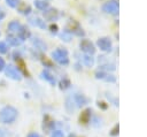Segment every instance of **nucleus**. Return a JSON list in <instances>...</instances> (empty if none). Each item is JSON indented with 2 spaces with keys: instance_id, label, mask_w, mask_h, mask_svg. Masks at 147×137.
I'll use <instances>...</instances> for the list:
<instances>
[{
  "instance_id": "nucleus-13",
  "label": "nucleus",
  "mask_w": 147,
  "mask_h": 137,
  "mask_svg": "<svg viewBox=\"0 0 147 137\" xmlns=\"http://www.w3.org/2000/svg\"><path fill=\"white\" fill-rule=\"evenodd\" d=\"M41 77H42L44 79L48 81L51 84H55V78H54V76H53L52 74H49L48 71H42V73H41Z\"/></svg>"
},
{
  "instance_id": "nucleus-21",
  "label": "nucleus",
  "mask_w": 147,
  "mask_h": 137,
  "mask_svg": "<svg viewBox=\"0 0 147 137\" xmlns=\"http://www.w3.org/2000/svg\"><path fill=\"white\" fill-rule=\"evenodd\" d=\"M20 12L22 13V14H24V15H26V14H29L30 12H31V8H30V6H26V5H23L21 8H20Z\"/></svg>"
},
{
  "instance_id": "nucleus-8",
  "label": "nucleus",
  "mask_w": 147,
  "mask_h": 137,
  "mask_svg": "<svg viewBox=\"0 0 147 137\" xmlns=\"http://www.w3.org/2000/svg\"><path fill=\"white\" fill-rule=\"evenodd\" d=\"M7 41L8 44H10L11 46H20L22 44V40L18 37H15L13 35H7Z\"/></svg>"
},
{
  "instance_id": "nucleus-10",
  "label": "nucleus",
  "mask_w": 147,
  "mask_h": 137,
  "mask_svg": "<svg viewBox=\"0 0 147 137\" xmlns=\"http://www.w3.org/2000/svg\"><path fill=\"white\" fill-rule=\"evenodd\" d=\"M90 119H91V109H86V111H84L82 113V115L79 117V121H80V123L85 124V123H87L90 121Z\"/></svg>"
},
{
  "instance_id": "nucleus-2",
  "label": "nucleus",
  "mask_w": 147,
  "mask_h": 137,
  "mask_svg": "<svg viewBox=\"0 0 147 137\" xmlns=\"http://www.w3.org/2000/svg\"><path fill=\"white\" fill-rule=\"evenodd\" d=\"M52 56L54 58L55 61H57L60 64H68L69 59H68V53L65 50H56L52 53Z\"/></svg>"
},
{
  "instance_id": "nucleus-12",
  "label": "nucleus",
  "mask_w": 147,
  "mask_h": 137,
  "mask_svg": "<svg viewBox=\"0 0 147 137\" xmlns=\"http://www.w3.org/2000/svg\"><path fill=\"white\" fill-rule=\"evenodd\" d=\"M15 61L17 62V67H18V71L21 70L23 74H26L28 75V71H26V69H25V63H24V61L21 59V58H15Z\"/></svg>"
},
{
  "instance_id": "nucleus-28",
  "label": "nucleus",
  "mask_w": 147,
  "mask_h": 137,
  "mask_svg": "<svg viewBox=\"0 0 147 137\" xmlns=\"http://www.w3.org/2000/svg\"><path fill=\"white\" fill-rule=\"evenodd\" d=\"M117 130H118V125H116V127H115V129L113 130V132H110V135H111V136H116V135L118 134V132H117Z\"/></svg>"
},
{
  "instance_id": "nucleus-25",
  "label": "nucleus",
  "mask_w": 147,
  "mask_h": 137,
  "mask_svg": "<svg viewBox=\"0 0 147 137\" xmlns=\"http://www.w3.org/2000/svg\"><path fill=\"white\" fill-rule=\"evenodd\" d=\"M61 38H64V40H65V41H69V40H70V38H71V36H70L69 33H67V32H63V33L61 35Z\"/></svg>"
},
{
  "instance_id": "nucleus-17",
  "label": "nucleus",
  "mask_w": 147,
  "mask_h": 137,
  "mask_svg": "<svg viewBox=\"0 0 147 137\" xmlns=\"http://www.w3.org/2000/svg\"><path fill=\"white\" fill-rule=\"evenodd\" d=\"M30 22H31L33 25H38V26H40V28H45V26H46L45 22H44V21H41V20H40V18H38V17L31 18V20H30Z\"/></svg>"
},
{
  "instance_id": "nucleus-22",
  "label": "nucleus",
  "mask_w": 147,
  "mask_h": 137,
  "mask_svg": "<svg viewBox=\"0 0 147 137\" xmlns=\"http://www.w3.org/2000/svg\"><path fill=\"white\" fill-rule=\"evenodd\" d=\"M7 51H8L7 44L5 41H0V53L1 54H5V53H7Z\"/></svg>"
},
{
  "instance_id": "nucleus-7",
  "label": "nucleus",
  "mask_w": 147,
  "mask_h": 137,
  "mask_svg": "<svg viewBox=\"0 0 147 137\" xmlns=\"http://www.w3.org/2000/svg\"><path fill=\"white\" fill-rule=\"evenodd\" d=\"M98 46L102 50V51H109L110 47H111V43L109 39L107 38H100L98 40Z\"/></svg>"
},
{
  "instance_id": "nucleus-5",
  "label": "nucleus",
  "mask_w": 147,
  "mask_h": 137,
  "mask_svg": "<svg viewBox=\"0 0 147 137\" xmlns=\"http://www.w3.org/2000/svg\"><path fill=\"white\" fill-rule=\"evenodd\" d=\"M103 10L106 13H110V14H117L118 12V5L115 1H110L103 5Z\"/></svg>"
},
{
  "instance_id": "nucleus-11",
  "label": "nucleus",
  "mask_w": 147,
  "mask_h": 137,
  "mask_svg": "<svg viewBox=\"0 0 147 137\" xmlns=\"http://www.w3.org/2000/svg\"><path fill=\"white\" fill-rule=\"evenodd\" d=\"M21 26H22V25H21L17 21H11V22L8 24V30H9L10 32H18V30H20Z\"/></svg>"
},
{
  "instance_id": "nucleus-16",
  "label": "nucleus",
  "mask_w": 147,
  "mask_h": 137,
  "mask_svg": "<svg viewBox=\"0 0 147 137\" xmlns=\"http://www.w3.org/2000/svg\"><path fill=\"white\" fill-rule=\"evenodd\" d=\"M34 6L38 8V9H46L47 7H48V3L47 2H45V1H42V0H36L34 1Z\"/></svg>"
},
{
  "instance_id": "nucleus-6",
  "label": "nucleus",
  "mask_w": 147,
  "mask_h": 137,
  "mask_svg": "<svg viewBox=\"0 0 147 137\" xmlns=\"http://www.w3.org/2000/svg\"><path fill=\"white\" fill-rule=\"evenodd\" d=\"M42 128H44V130H45L46 132L52 131L53 128H54V121H53L49 116H47V115L44 117V124H42Z\"/></svg>"
},
{
  "instance_id": "nucleus-4",
  "label": "nucleus",
  "mask_w": 147,
  "mask_h": 137,
  "mask_svg": "<svg viewBox=\"0 0 147 137\" xmlns=\"http://www.w3.org/2000/svg\"><path fill=\"white\" fill-rule=\"evenodd\" d=\"M79 46H80V48H82L85 53H87V54H93V53L95 52L94 45H93L90 40H87V39H83V40L80 41Z\"/></svg>"
},
{
  "instance_id": "nucleus-3",
  "label": "nucleus",
  "mask_w": 147,
  "mask_h": 137,
  "mask_svg": "<svg viewBox=\"0 0 147 137\" xmlns=\"http://www.w3.org/2000/svg\"><path fill=\"white\" fill-rule=\"evenodd\" d=\"M5 74L7 77H9L14 81H21V78H22V75L18 71V69L11 64H8L7 67H5Z\"/></svg>"
},
{
  "instance_id": "nucleus-1",
  "label": "nucleus",
  "mask_w": 147,
  "mask_h": 137,
  "mask_svg": "<svg viewBox=\"0 0 147 137\" xmlns=\"http://www.w3.org/2000/svg\"><path fill=\"white\" fill-rule=\"evenodd\" d=\"M17 117V109L13 106H5L0 111V122L1 123H11Z\"/></svg>"
},
{
  "instance_id": "nucleus-14",
  "label": "nucleus",
  "mask_w": 147,
  "mask_h": 137,
  "mask_svg": "<svg viewBox=\"0 0 147 137\" xmlns=\"http://www.w3.org/2000/svg\"><path fill=\"white\" fill-rule=\"evenodd\" d=\"M44 16H45L47 20H54V18H56L57 13H56V10H54V9H49V10H47V12H44Z\"/></svg>"
},
{
  "instance_id": "nucleus-27",
  "label": "nucleus",
  "mask_w": 147,
  "mask_h": 137,
  "mask_svg": "<svg viewBox=\"0 0 147 137\" xmlns=\"http://www.w3.org/2000/svg\"><path fill=\"white\" fill-rule=\"evenodd\" d=\"M28 137H41V136L39 134H37V132H30L28 135Z\"/></svg>"
},
{
  "instance_id": "nucleus-24",
  "label": "nucleus",
  "mask_w": 147,
  "mask_h": 137,
  "mask_svg": "<svg viewBox=\"0 0 147 137\" xmlns=\"http://www.w3.org/2000/svg\"><path fill=\"white\" fill-rule=\"evenodd\" d=\"M0 137H10V134L6 129L0 128Z\"/></svg>"
},
{
  "instance_id": "nucleus-15",
  "label": "nucleus",
  "mask_w": 147,
  "mask_h": 137,
  "mask_svg": "<svg viewBox=\"0 0 147 137\" xmlns=\"http://www.w3.org/2000/svg\"><path fill=\"white\" fill-rule=\"evenodd\" d=\"M86 98L84 97V96H80V94H76L75 96V102L78 105V106H83V105H85L86 104Z\"/></svg>"
},
{
  "instance_id": "nucleus-20",
  "label": "nucleus",
  "mask_w": 147,
  "mask_h": 137,
  "mask_svg": "<svg viewBox=\"0 0 147 137\" xmlns=\"http://www.w3.org/2000/svg\"><path fill=\"white\" fill-rule=\"evenodd\" d=\"M7 5L11 8H16L18 5H20V0H6Z\"/></svg>"
},
{
  "instance_id": "nucleus-29",
  "label": "nucleus",
  "mask_w": 147,
  "mask_h": 137,
  "mask_svg": "<svg viewBox=\"0 0 147 137\" xmlns=\"http://www.w3.org/2000/svg\"><path fill=\"white\" fill-rule=\"evenodd\" d=\"M3 17H5V12H2V10L0 9V21H1Z\"/></svg>"
},
{
  "instance_id": "nucleus-26",
  "label": "nucleus",
  "mask_w": 147,
  "mask_h": 137,
  "mask_svg": "<svg viewBox=\"0 0 147 137\" xmlns=\"http://www.w3.org/2000/svg\"><path fill=\"white\" fill-rule=\"evenodd\" d=\"M5 67H6V63H5V60L0 56V71H2L3 69H5Z\"/></svg>"
},
{
  "instance_id": "nucleus-9",
  "label": "nucleus",
  "mask_w": 147,
  "mask_h": 137,
  "mask_svg": "<svg viewBox=\"0 0 147 137\" xmlns=\"http://www.w3.org/2000/svg\"><path fill=\"white\" fill-rule=\"evenodd\" d=\"M29 37H30V31L25 26H21L20 30H18V38L23 41V40L28 39Z\"/></svg>"
},
{
  "instance_id": "nucleus-23",
  "label": "nucleus",
  "mask_w": 147,
  "mask_h": 137,
  "mask_svg": "<svg viewBox=\"0 0 147 137\" xmlns=\"http://www.w3.org/2000/svg\"><path fill=\"white\" fill-rule=\"evenodd\" d=\"M51 137H64V135H63V132L61 130H54L52 132Z\"/></svg>"
},
{
  "instance_id": "nucleus-19",
  "label": "nucleus",
  "mask_w": 147,
  "mask_h": 137,
  "mask_svg": "<svg viewBox=\"0 0 147 137\" xmlns=\"http://www.w3.org/2000/svg\"><path fill=\"white\" fill-rule=\"evenodd\" d=\"M83 60H84V63H85L86 66H88V67L93 64V58L90 56V55H85V56L83 58Z\"/></svg>"
},
{
  "instance_id": "nucleus-30",
  "label": "nucleus",
  "mask_w": 147,
  "mask_h": 137,
  "mask_svg": "<svg viewBox=\"0 0 147 137\" xmlns=\"http://www.w3.org/2000/svg\"><path fill=\"white\" fill-rule=\"evenodd\" d=\"M69 137H77L75 134H71V135H69Z\"/></svg>"
},
{
  "instance_id": "nucleus-18",
  "label": "nucleus",
  "mask_w": 147,
  "mask_h": 137,
  "mask_svg": "<svg viewBox=\"0 0 147 137\" xmlns=\"http://www.w3.org/2000/svg\"><path fill=\"white\" fill-rule=\"evenodd\" d=\"M33 43V45L37 47V48H40V50H46V44L41 40V39H36V40H33L32 41Z\"/></svg>"
}]
</instances>
